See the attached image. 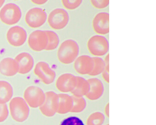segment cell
Returning a JSON list of instances; mask_svg holds the SVG:
<instances>
[{"label": "cell", "mask_w": 156, "mask_h": 125, "mask_svg": "<svg viewBox=\"0 0 156 125\" xmlns=\"http://www.w3.org/2000/svg\"><path fill=\"white\" fill-rule=\"evenodd\" d=\"M80 52L78 43L73 40H68L61 44L57 51V56L60 62L69 65L74 62Z\"/></svg>", "instance_id": "obj_1"}, {"label": "cell", "mask_w": 156, "mask_h": 125, "mask_svg": "<svg viewBox=\"0 0 156 125\" xmlns=\"http://www.w3.org/2000/svg\"><path fill=\"white\" fill-rule=\"evenodd\" d=\"M9 109L11 118L16 122H24L29 115V106L24 99L21 97H15L10 100Z\"/></svg>", "instance_id": "obj_2"}, {"label": "cell", "mask_w": 156, "mask_h": 125, "mask_svg": "<svg viewBox=\"0 0 156 125\" xmlns=\"http://www.w3.org/2000/svg\"><path fill=\"white\" fill-rule=\"evenodd\" d=\"M87 48L93 56L101 57L107 54L109 49L108 41L102 35L93 36L87 42Z\"/></svg>", "instance_id": "obj_3"}, {"label": "cell", "mask_w": 156, "mask_h": 125, "mask_svg": "<svg viewBox=\"0 0 156 125\" xmlns=\"http://www.w3.org/2000/svg\"><path fill=\"white\" fill-rule=\"evenodd\" d=\"M21 10L15 3L6 4L0 11V20L8 26L15 25L21 18Z\"/></svg>", "instance_id": "obj_4"}, {"label": "cell", "mask_w": 156, "mask_h": 125, "mask_svg": "<svg viewBox=\"0 0 156 125\" xmlns=\"http://www.w3.org/2000/svg\"><path fill=\"white\" fill-rule=\"evenodd\" d=\"M45 93L40 88L31 86L27 88L23 94V99L29 106L37 108L41 107L45 101Z\"/></svg>", "instance_id": "obj_5"}, {"label": "cell", "mask_w": 156, "mask_h": 125, "mask_svg": "<svg viewBox=\"0 0 156 125\" xmlns=\"http://www.w3.org/2000/svg\"><path fill=\"white\" fill-rule=\"evenodd\" d=\"M69 21V14L65 9L62 8L56 9L51 11L48 19L49 26L56 30L64 29Z\"/></svg>", "instance_id": "obj_6"}, {"label": "cell", "mask_w": 156, "mask_h": 125, "mask_svg": "<svg viewBox=\"0 0 156 125\" xmlns=\"http://www.w3.org/2000/svg\"><path fill=\"white\" fill-rule=\"evenodd\" d=\"M45 101L39 107L42 114L47 117H52L57 113L58 108V94L55 92H47L45 93Z\"/></svg>", "instance_id": "obj_7"}, {"label": "cell", "mask_w": 156, "mask_h": 125, "mask_svg": "<svg viewBox=\"0 0 156 125\" xmlns=\"http://www.w3.org/2000/svg\"><path fill=\"white\" fill-rule=\"evenodd\" d=\"M47 19L45 10L40 8H34L26 14L25 21L27 25L32 28H37L42 26Z\"/></svg>", "instance_id": "obj_8"}, {"label": "cell", "mask_w": 156, "mask_h": 125, "mask_svg": "<svg viewBox=\"0 0 156 125\" xmlns=\"http://www.w3.org/2000/svg\"><path fill=\"white\" fill-rule=\"evenodd\" d=\"M48 43V38L45 31L37 30L30 34L28 44L32 50L40 52L45 50Z\"/></svg>", "instance_id": "obj_9"}, {"label": "cell", "mask_w": 156, "mask_h": 125, "mask_svg": "<svg viewBox=\"0 0 156 125\" xmlns=\"http://www.w3.org/2000/svg\"><path fill=\"white\" fill-rule=\"evenodd\" d=\"M34 73L46 85L53 83L56 77L55 71L45 62H39L35 67Z\"/></svg>", "instance_id": "obj_10"}, {"label": "cell", "mask_w": 156, "mask_h": 125, "mask_svg": "<svg viewBox=\"0 0 156 125\" xmlns=\"http://www.w3.org/2000/svg\"><path fill=\"white\" fill-rule=\"evenodd\" d=\"M27 33L26 30L19 26L10 28L7 33L8 42L11 46L19 47L22 46L27 40Z\"/></svg>", "instance_id": "obj_11"}, {"label": "cell", "mask_w": 156, "mask_h": 125, "mask_svg": "<svg viewBox=\"0 0 156 125\" xmlns=\"http://www.w3.org/2000/svg\"><path fill=\"white\" fill-rule=\"evenodd\" d=\"M94 31L100 35L108 34L109 33V14L100 12L95 16L92 21Z\"/></svg>", "instance_id": "obj_12"}, {"label": "cell", "mask_w": 156, "mask_h": 125, "mask_svg": "<svg viewBox=\"0 0 156 125\" xmlns=\"http://www.w3.org/2000/svg\"><path fill=\"white\" fill-rule=\"evenodd\" d=\"M76 76L70 73H65L60 75L56 82V87L61 92H72L76 86Z\"/></svg>", "instance_id": "obj_13"}, {"label": "cell", "mask_w": 156, "mask_h": 125, "mask_svg": "<svg viewBox=\"0 0 156 125\" xmlns=\"http://www.w3.org/2000/svg\"><path fill=\"white\" fill-rule=\"evenodd\" d=\"M74 68L77 73L82 75H89L93 68L92 57L87 55L78 56L74 61Z\"/></svg>", "instance_id": "obj_14"}, {"label": "cell", "mask_w": 156, "mask_h": 125, "mask_svg": "<svg viewBox=\"0 0 156 125\" xmlns=\"http://www.w3.org/2000/svg\"><path fill=\"white\" fill-rule=\"evenodd\" d=\"M15 61L18 66V73L25 75L30 72L34 67V58L27 52H23L16 57Z\"/></svg>", "instance_id": "obj_15"}, {"label": "cell", "mask_w": 156, "mask_h": 125, "mask_svg": "<svg viewBox=\"0 0 156 125\" xmlns=\"http://www.w3.org/2000/svg\"><path fill=\"white\" fill-rule=\"evenodd\" d=\"M90 85V90L86 97L91 101H95L101 98L104 92V86L101 81L97 78L87 80Z\"/></svg>", "instance_id": "obj_16"}, {"label": "cell", "mask_w": 156, "mask_h": 125, "mask_svg": "<svg viewBox=\"0 0 156 125\" xmlns=\"http://www.w3.org/2000/svg\"><path fill=\"white\" fill-rule=\"evenodd\" d=\"M18 73V66L14 59L7 58L0 62V73L4 76H12Z\"/></svg>", "instance_id": "obj_17"}, {"label": "cell", "mask_w": 156, "mask_h": 125, "mask_svg": "<svg viewBox=\"0 0 156 125\" xmlns=\"http://www.w3.org/2000/svg\"><path fill=\"white\" fill-rule=\"evenodd\" d=\"M58 96L59 102L57 113L64 114L71 112L73 104L72 96L64 93L59 94Z\"/></svg>", "instance_id": "obj_18"}, {"label": "cell", "mask_w": 156, "mask_h": 125, "mask_svg": "<svg viewBox=\"0 0 156 125\" xmlns=\"http://www.w3.org/2000/svg\"><path fill=\"white\" fill-rule=\"evenodd\" d=\"M77 82L76 87L71 92L73 96L83 97L86 96L90 90V85L88 81L83 77L76 76Z\"/></svg>", "instance_id": "obj_19"}, {"label": "cell", "mask_w": 156, "mask_h": 125, "mask_svg": "<svg viewBox=\"0 0 156 125\" xmlns=\"http://www.w3.org/2000/svg\"><path fill=\"white\" fill-rule=\"evenodd\" d=\"M13 95L11 85L7 82L0 81V104H6L11 99Z\"/></svg>", "instance_id": "obj_20"}, {"label": "cell", "mask_w": 156, "mask_h": 125, "mask_svg": "<svg viewBox=\"0 0 156 125\" xmlns=\"http://www.w3.org/2000/svg\"><path fill=\"white\" fill-rule=\"evenodd\" d=\"M48 38V43L45 50L47 51H51L55 50L57 48L59 45V36L55 32L52 31H45Z\"/></svg>", "instance_id": "obj_21"}, {"label": "cell", "mask_w": 156, "mask_h": 125, "mask_svg": "<svg viewBox=\"0 0 156 125\" xmlns=\"http://www.w3.org/2000/svg\"><path fill=\"white\" fill-rule=\"evenodd\" d=\"M93 61V68L91 72L89 75L90 76H97L102 74L105 68V63L104 60L101 57H92Z\"/></svg>", "instance_id": "obj_22"}, {"label": "cell", "mask_w": 156, "mask_h": 125, "mask_svg": "<svg viewBox=\"0 0 156 125\" xmlns=\"http://www.w3.org/2000/svg\"><path fill=\"white\" fill-rule=\"evenodd\" d=\"M73 104L71 113H80L84 111L87 106L86 100L83 97L72 96Z\"/></svg>", "instance_id": "obj_23"}, {"label": "cell", "mask_w": 156, "mask_h": 125, "mask_svg": "<svg viewBox=\"0 0 156 125\" xmlns=\"http://www.w3.org/2000/svg\"><path fill=\"white\" fill-rule=\"evenodd\" d=\"M105 120V115L101 112L92 113L88 117L86 121L87 125H102Z\"/></svg>", "instance_id": "obj_24"}, {"label": "cell", "mask_w": 156, "mask_h": 125, "mask_svg": "<svg viewBox=\"0 0 156 125\" xmlns=\"http://www.w3.org/2000/svg\"><path fill=\"white\" fill-rule=\"evenodd\" d=\"M62 4L64 7L69 10H74L78 8L82 3L81 0H68L62 1Z\"/></svg>", "instance_id": "obj_25"}, {"label": "cell", "mask_w": 156, "mask_h": 125, "mask_svg": "<svg viewBox=\"0 0 156 125\" xmlns=\"http://www.w3.org/2000/svg\"><path fill=\"white\" fill-rule=\"evenodd\" d=\"M60 125H85L83 120L76 116H70L63 120Z\"/></svg>", "instance_id": "obj_26"}, {"label": "cell", "mask_w": 156, "mask_h": 125, "mask_svg": "<svg viewBox=\"0 0 156 125\" xmlns=\"http://www.w3.org/2000/svg\"><path fill=\"white\" fill-rule=\"evenodd\" d=\"M105 63V68L104 70L102 73L103 79L107 83L109 82V54H107L105 56L104 60Z\"/></svg>", "instance_id": "obj_27"}, {"label": "cell", "mask_w": 156, "mask_h": 125, "mask_svg": "<svg viewBox=\"0 0 156 125\" xmlns=\"http://www.w3.org/2000/svg\"><path fill=\"white\" fill-rule=\"evenodd\" d=\"M90 2L92 6L98 9L105 8L109 4V1L105 0H92Z\"/></svg>", "instance_id": "obj_28"}, {"label": "cell", "mask_w": 156, "mask_h": 125, "mask_svg": "<svg viewBox=\"0 0 156 125\" xmlns=\"http://www.w3.org/2000/svg\"><path fill=\"white\" fill-rule=\"evenodd\" d=\"M9 116V110L6 104H0V123L4 122Z\"/></svg>", "instance_id": "obj_29"}, {"label": "cell", "mask_w": 156, "mask_h": 125, "mask_svg": "<svg viewBox=\"0 0 156 125\" xmlns=\"http://www.w3.org/2000/svg\"><path fill=\"white\" fill-rule=\"evenodd\" d=\"M31 2L37 5H42L47 2V1L45 0H32Z\"/></svg>", "instance_id": "obj_30"}, {"label": "cell", "mask_w": 156, "mask_h": 125, "mask_svg": "<svg viewBox=\"0 0 156 125\" xmlns=\"http://www.w3.org/2000/svg\"><path fill=\"white\" fill-rule=\"evenodd\" d=\"M105 115L108 118L109 114V103H108L106 106H105Z\"/></svg>", "instance_id": "obj_31"}, {"label": "cell", "mask_w": 156, "mask_h": 125, "mask_svg": "<svg viewBox=\"0 0 156 125\" xmlns=\"http://www.w3.org/2000/svg\"><path fill=\"white\" fill-rule=\"evenodd\" d=\"M4 2H5V1L4 0H0V8L2 7Z\"/></svg>", "instance_id": "obj_32"}, {"label": "cell", "mask_w": 156, "mask_h": 125, "mask_svg": "<svg viewBox=\"0 0 156 125\" xmlns=\"http://www.w3.org/2000/svg\"><path fill=\"white\" fill-rule=\"evenodd\" d=\"M109 125V124H107V125Z\"/></svg>", "instance_id": "obj_33"}]
</instances>
